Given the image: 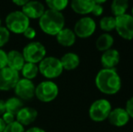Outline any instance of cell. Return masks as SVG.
Here are the masks:
<instances>
[{
    "instance_id": "1f68e13d",
    "label": "cell",
    "mask_w": 133,
    "mask_h": 132,
    "mask_svg": "<svg viewBox=\"0 0 133 132\" xmlns=\"http://www.w3.org/2000/svg\"><path fill=\"white\" fill-rule=\"evenodd\" d=\"M125 109H126L127 113L129 114L130 118L133 119V97L128 100V101H127V103H126Z\"/></svg>"
},
{
    "instance_id": "4316f807",
    "label": "cell",
    "mask_w": 133,
    "mask_h": 132,
    "mask_svg": "<svg viewBox=\"0 0 133 132\" xmlns=\"http://www.w3.org/2000/svg\"><path fill=\"white\" fill-rule=\"evenodd\" d=\"M25 128L24 126H22L20 123H18L17 121H15L13 123L6 125L5 130L3 132H25Z\"/></svg>"
},
{
    "instance_id": "83f0119b",
    "label": "cell",
    "mask_w": 133,
    "mask_h": 132,
    "mask_svg": "<svg viewBox=\"0 0 133 132\" xmlns=\"http://www.w3.org/2000/svg\"><path fill=\"white\" fill-rule=\"evenodd\" d=\"M1 118L4 120V122L5 123V125H9V124L16 121V116L14 114H12V113L6 112V111L2 115Z\"/></svg>"
},
{
    "instance_id": "7402d4cb",
    "label": "cell",
    "mask_w": 133,
    "mask_h": 132,
    "mask_svg": "<svg viewBox=\"0 0 133 132\" xmlns=\"http://www.w3.org/2000/svg\"><path fill=\"white\" fill-rule=\"evenodd\" d=\"M5 111L12 113L16 116L17 112L24 107L23 100L18 99L17 97H11L5 101Z\"/></svg>"
},
{
    "instance_id": "f1b7e54d",
    "label": "cell",
    "mask_w": 133,
    "mask_h": 132,
    "mask_svg": "<svg viewBox=\"0 0 133 132\" xmlns=\"http://www.w3.org/2000/svg\"><path fill=\"white\" fill-rule=\"evenodd\" d=\"M7 67V53L3 49H0V70Z\"/></svg>"
},
{
    "instance_id": "4fadbf2b",
    "label": "cell",
    "mask_w": 133,
    "mask_h": 132,
    "mask_svg": "<svg viewBox=\"0 0 133 132\" xmlns=\"http://www.w3.org/2000/svg\"><path fill=\"white\" fill-rule=\"evenodd\" d=\"M38 112L32 107H23L16 115V120L22 126H28L35 121Z\"/></svg>"
},
{
    "instance_id": "8992f818",
    "label": "cell",
    "mask_w": 133,
    "mask_h": 132,
    "mask_svg": "<svg viewBox=\"0 0 133 132\" xmlns=\"http://www.w3.org/2000/svg\"><path fill=\"white\" fill-rule=\"evenodd\" d=\"M25 62L37 64L45 57L46 49L40 42H31L24 47L22 52Z\"/></svg>"
},
{
    "instance_id": "8d00e7d4",
    "label": "cell",
    "mask_w": 133,
    "mask_h": 132,
    "mask_svg": "<svg viewBox=\"0 0 133 132\" xmlns=\"http://www.w3.org/2000/svg\"><path fill=\"white\" fill-rule=\"evenodd\" d=\"M131 16L133 17V7H132V10H131Z\"/></svg>"
},
{
    "instance_id": "44dd1931",
    "label": "cell",
    "mask_w": 133,
    "mask_h": 132,
    "mask_svg": "<svg viewBox=\"0 0 133 132\" xmlns=\"http://www.w3.org/2000/svg\"><path fill=\"white\" fill-rule=\"evenodd\" d=\"M129 5L130 4L127 0H114L110 5L111 13L114 15V17H118L127 14Z\"/></svg>"
},
{
    "instance_id": "d4e9b609",
    "label": "cell",
    "mask_w": 133,
    "mask_h": 132,
    "mask_svg": "<svg viewBox=\"0 0 133 132\" xmlns=\"http://www.w3.org/2000/svg\"><path fill=\"white\" fill-rule=\"evenodd\" d=\"M45 4L50 10L62 13V11L67 7L69 2L67 0H47Z\"/></svg>"
},
{
    "instance_id": "277c9868",
    "label": "cell",
    "mask_w": 133,
    "mask_h": 132,
    "mask_svg": "<svg viewBox=\"0 0 133 132\" xmlns=\"http://www.w3.org/2000/svg\"><path fill=\"white\" fill-rule=\"evenodd\" d=\"M39 72L46 79H55L63 72L61 61L54 56L44 57L38 64Z\"/></svg>"
},
{
    "instance_id": "e0dca14e",
    "label": "cell",
    "mask_w": 133,
    "mask_h": 132,
    "mask_svg": "<svg viewBox=\"0 0 133 132\" xmlns=\"http://www.w3.org/2000/svg\"><path fill=\"white\" fill-rule=\"evenodd\" d=\"M57 43L63 47H71L76 41V35L74 30L70 28H63L55 35Z\"/></svg>"
},
{
    "instance_id": "d6a6232c",
    "label": "cell",
    "mask_w": 133,
    "mask_h": 132,
    "mask_svg": "<svg viewBox=\"0 0 133 132\" xmlns=\"http://www.w3.org/2000/svg\"><path fill=\"white\" fill-rule=\"evenodd\" d=\"M27 2H28L27 0H14V1H13V4L16 5H17V6L23 7L24 5L27 3Z\"/></svg>"
},
{
    "instance_id": "2e32d148",
    "label": "cell",
    "mask_w": 133,
    "mask_h": 132,
    "mask_svg": "<svg viewBox=\"0 0 133 132\" xmlns=\"http://www.w3.org/2000/svg\"><path fill=\"white\" fill-rule=\"evenodd\" d=\"M25 64V58L21 52L17 50H11L7 53V67L16 72H21Z\"/></svg>"
},
{
    "instance_id": "6da1fadb",
    "label": "cell",
    "mask_w": 133,
    "mask_h": 132,
    "mask_svg": "<svg viewBox=\"0 0 133 132\" xmlns=\"http://www.w3.org/2000/svg\"><path fill=\"white\" fill-rule=\"evenodd\" d=\"M95 84L100 92L113 95L121 88V79L115 69H102L95 77Z\"/></svg>"
},
{
    "instance_id": "e575fe53",
    "label": "cell",
    "mask_w": 133,
    "mask_h": 132,
    "mask_svg": "<svg viewBox=\"0 0 133 132\" xmlns=\"http://www.w3.org/2000/svg\"><path fill=\"white\" fill-rule=\"evenodd\" d=\"M5 112V100H0V116L2 117V115Z\"/></svg>"
},
{
    "instance_id": "484cf974",
    "label": "cell",
    "mask_w": 133,
    "mask_h": 132,
    "mask_svg": "<svg viewBox=\"0 0 133 132\" xmlns=\"http://www.w3.org/2000/svg\"><path fill=\"white\" fill-rule=\"evenodd\" d=\"M10 39V32L5 26H0V49L8 43Z\"/></svg>"
},
{
    "instance_id": "836d02e7",
    "label": "cell",
    "mask_w": 133,
    "mask_h": 132,
    "mask_svg": "<svg viewBox=\"0 0 133 132\" xmlns=\"http://www.w3.org/2000/svg\"><path fill=\"white\" fill-rule=\"evenodd\" d=\"M25 132H45V130L39 127H32L30 129H28L27 130H25Z\"/></svg>"
},
{
    "instance_id": "30bf717a",
    "label": "cell",
    "mask_w": 133,
    "mask_h": 132,
    "mask_svg": "<svg viewBox=\"0 0 133 132\" xmlns=\"http://www.w3.org/2000/svg\"><path fill=\"white\" fill-rule=\"evenodd\" d=\"M20 80L19 72L5 67L0 70V91L7 92L13 90Z\"/></svg>"
},
{
    "instance_id": "d6986e66",
    "label": "cell",
    "mask_w": 133,
    "mask_h": 132,
    "mask_svg": "<svg viewBox=\"0 0 133 132\" xmlns=\"http://www.w3.org/2000/svg\"><path fill=\"white\" fill-rule=\"evenodd\" d=\"M63 70L72 71L76 69L80 64V58L74 53H66L60 59Z\"/></svg>"
},
{
    "instance_id": "8fae6325",
    "label": "cell",
    "mask_w": 133,
    "mask_h": 132,
    "mask_svg": "<svg viewBox=\"0 0 133 132\" xmlns=\"http://www.w3.org/2000/svg\"><path fill=\"white\" fill-rule=\"evenodd\" d=\"M14 91L18 99L21 100H29L35 97V85L30 80L20 78L14 88Z\"/></svg>"
},
{
    "instance_id": "cb8c5ba5",
    "label": "cell",
    "mask_w": 133,
    "mask_h": 132,
    "mask_svg": "<svg viewBox=\"0 0 133 132\" xmlns=\"http://www.w3.org/2000/svg\"><path fill=\"white\" fill-rule=\"evenodd\" d=\"M115 25H116V18L111 16H103L100 21L101 29L106 33L114 30L115 29Z\"/></svg>"
},
{
    "instance_id": "603a6c76",
    "label": "cell",
    "mask_w": 133,
    "mask_h": 132,
    "mask_svg": "<svg viewBox=\"0 0 133 132\" xmlns=\"http://www.w3.org/2000/svg\"><path fill=\"white\" fill-rule=\"evenodd\" d=\"M21 73L23 75L24 79L30 80L32 81L35 79L39 73V69L38 65L35 64H30V62H25L24 65L23 69L21 70Z\"/></svg>"
},
{
    "instance_id": "7c38bea8",
    "label": "cell",
    "mask_w": 133,
    "mask_h": 132,
    "mask_svg": "<svg viewBox=\"0 0 133 132\" xmlns=\"http://www.w3.org/2000/svg\"><path fill=\"white\" fill-rule=\"evenodd\" d=\"M22 12L29 19H40L45 12V7L44 4L39 1H28L22 7Z\"/></svg>"
},
{
    "instance_id": "ba28073f",
    "label": "cell",
    "mask_w": 133,
    "mask_h": 132,
    "mask_svg": "<svg viewBox=\"0 0 133 132\" xmlns=\"http://www.w3.org/2000/svg\"><path fill=\"white\" fill-rule=\"evenodd\" d=\"M116 18L115 30L121 38L125 40L133 39V17L131 15L125 14Z\"/></svg>"
},
{
    "instance_id": "9c48e42d",
    "label": "cell",
    "mask_w": 133,
    "mask_h": 132,
    "mask_svg": "<svg viewBox=\"0 0 133 132\" xmlns=\"http://www.w3.org/2000/svg\"><path fill=\"white\" fill-rule=\"evenodd\" d=\"M96 30V23L90 16H83L80 18L74 25V32L76 37L85 39L91 36Z\"/></svg>"
},
{
    "instance_id": "52a82bcc",
    "label": "cell",
    "mask_w": 133,
    "mask_h": 132,
    "mask_svg": "<svg viewBox=\"0 0 133 132\" xmlns=\"http://www.w3.org/2000/svg\"><path fill=\"white\" fill-rule=\"evenodd\" d=\"M111 109V104L108 100L99 99L91 105L89 109V116L93 121H103L108 119Z\"/></svg>"
},
{
    "instance_id": "d590c367",
    "label": "cell",
    "mask_w": 133,
    "mask_h": 132,
    "mask_svg": "<svg viewBox=\"0 0 133 132\" xmlns=\"http://www.w3.org/2000/svg\"><path fill=\"white\" fill-rule=\"evenodd\" d=\"M5 127H6V125H5V123L4 122V120H2V118L0 117V132H3L5 130Z\"/></svg>"
},
{
    "instance_id": "f546056e",
    "label": "cell",
    "mask_w": 133,
    "mask_h": 132,
    "mask_svg": "<svg viewBox=\"0 0 133 132\" xmlns=\"http://www.w3.org/2000/svg\"><path fill=\"white\" fill-rule=\"evenodd\" d=\"M91 13H92L93 16H102V13H103V6H102V5H100V4L95 3V1H94V5H93Z\"/></svg>"
},
{
    "instance_id": "ac0fdd59",
    "label": "cell",
    "mask_w": 133,
    "mask_h": 132,
    "mask_svg": "<svg viewBox=\"0 0 133 132\" xmlns=\"http://www.w3.org/2000/svg\"><path fill=\"white\" fill-rule=\"evenodd\" d=\"M94 5L93 0H74L71 2L72 9L79 15H87L91 13Z\"/></svg>"
},
{
    "instance_id": "7a4b0ae2",
    "label": "cell",
    "mask_w": 133,
    "mask_h": 132,
    "mask_svg": "<svg viewBox=\"0 0 133 132\" xmlns=\"http://www.w3.org/2000/svg\"><path fill=\"white\" fill-rule=\"evenodd\" d=\"M65 18L63 13L47 9L39 19V27L44 33L55 36L64 28Z\"/></svg>"
},
{
    "instance_id": "5bb4252c",
    "label": "cell",
    "mask_w": 133,
    "mask_h": 132,
    "mask_svg": "<svg viewBox=\"0 0 133 132\" xmlns=\"http://www.w3.org/2000/svg\"><path fill=\"white\" fill-rule=\"evenodd\" d=\"M108 120L110 123L115 127H123L129 122L130 116L123 108H115L114 109H111Z\"/></svg>"
},
{
    "instance_id": "74e56055",
    "label": "cell",
    "mask_w": 133,
    "mask_h": 132,
    "mask_svg": "<svg viewBox=\"0 0 133 132\" xmlns=\"http://www.w3.org/2000/svg\"><path fill=\"white\" fill-rule=\"evenodd\" d=\"M0 26H2V20L0 19Z\"/></svg>"
},
{
    "instance_id": "ffe728a7",
    "label": "cell",
    "mask_w": 133,
    "mask_h": 132,
    "mask_svg": "<svg viewBox=\"0 0 133 132\" xmlns=\"http://www.w3.org/2000/svg\"><path fill=\"white\" fill-rule=\"evenodd\" d=\"M113 44L114 39L112 37V35H110L108 33H104L97 38L96 43H95V46H96L97 50L103 53V52L111 49Z\"/></svg>"
},
{
    "instance_id": "9a60e30c",
    "label": "cell",
    "mask_w": 133,
    "mask_h": 132,
    "mask_svg": "<svg viewBox=\"0 0 133 132\" xmlns=\"http://www.w3.org/2000/svg\"><path fill=\"white\" fill-rule=\"evenodd\" d=\"M121 56L119 53L116 49H110L102 53L101 57V62L103 66V69H115L119 64Z\"/></svg>"
},
{
    "instance_id": "4dcf8cb0",
    "label": "cell",
    "mask_w": 133,
    "mask_h": 132,
    "mask_svg": "<svg viewBox=\"0 0 133 132\" xmlns=\"http://www.w3.org/2000/svg\"><path fill=\"white\" fill-rule=\"evenodd\" d=\"M24 36L25 37V38L29 39V40H32V39H34L35 37V35H36V31L35 30V28H33V27L29 26L26 30L24 32Z\"/></svg>"
},
{
    "instance_id": "5b68a950",
    "label": "cell",
    "mask_w": 133,
    "mask_h": 132,
    "mask_svg": "<svg viewBox=\"0 0 133 132\" xmlns=\"http://www.w3.org/2000/svg\"><path fill=\"white\" fill-rule=\"evenodd\" d=\"M59 94L57 84L52 81H44L35 86V96L40 101L48 103L54 100Z\"/></svg>"
},
{
    "instance_id": "3957f363",
    "label": "cell",
    "mask_w": 133,
    "mask_h": 132,
    "mask_svg": "<svg viewBox=\"0 0 133 132\" xmlns=\"http://www.w3.org/2000/svg\"><path fill=\"white\" fill-rule=\"evenodd\" d=\"M5 28L10 33L16 34L24 33L30 26V19L22 11L16 10L9 13L5 19Z\"/></svg>"
}]
</instances>
